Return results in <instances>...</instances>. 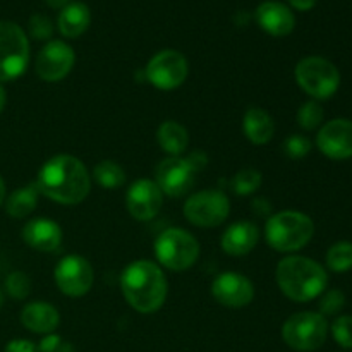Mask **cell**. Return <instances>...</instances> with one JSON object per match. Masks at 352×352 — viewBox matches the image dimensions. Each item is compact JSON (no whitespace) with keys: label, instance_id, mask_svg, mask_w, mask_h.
<instances>
[{"label":"cell","instance_id":"obj_41","mask_svg":"<svg viewBox=\"0 0 352 352\" xmlns=\"http://www.w3.org/2000/svg\"><path fill=\"white\" fill-rule=\"evenodd\" d=\"M2 305H3V294L2 291H0V308H2Z\"/></svg>","mask_w":352,"mask_h":352},{"label":"cell","instance_id":"obj_22","mask_svg":"<svg viewBox=\"0 0 352 352\" xmlns=\"http://www.w3.org/2000/svg\"><path fill=\"white\" fill-rule=\"evenodd\" d=\"M91 23V12L82 2H71L60 10L58 16V31L65 38H78L85 33Z\"/></svg>","mask_w":352,"mask_h":352},{"label":"cell","instance_id":"obj_6","mask_svg":"<svg viewBox=\"0 0 352 352\" xmlns=\"http://www.w3.org/2000/svg\"><path fill=\"white\" fill-rule=\"evenodd\" d=\"M329 336L325 316L313 311L294 313L282 325V340L298 352L318 351Z\"/></svg>","mask_w":352,"mask_h":352},{"label":"cell","instance_id":"obj_35","mask_svg":"<svg viewBox=\"0 0 352 352\" xmlns=\"http://www.w3.org/2000/svg\"><path fill=\"white\" fill-rule=\"evenodd\" d=\"M62 342H64V340H62L58 336H55V333H48V336H45L43 339L40 340V344H38V351L40 352H57V349L60 347Z\"/></svg>","mask_w":352,"mask_h":352},{"label":"cell","instance_id":"obj_40","mask_svg":"<svg viewBox=\"0 0 352 352\" xmlns=\"http://www.w3.org/2000/svg\"><path fill=\"white\" fill-rule=\"evenodd\" d=\"M3 201H6V184H3L2 177H0V206H2Z\"/></svg>","mask_w":352,"mask_h":352},{"label":"cell","instance_id":"obj_1","mask_svg":"<svg viewBox=\"0 0 352 352\" xmlns=\"http://www.w3.org/2000/svg\"><path fill=\"white\" fill-rule=\"evenodd\" d=\"M36 188L40 195L60 205H79L91 189V177L85 164L71 155L50 158L38 172Z\"/></svg>","mask_w":352,"mask_h":352},{"label":"cell","instance_id":"obj_8","mask_svg":"<svg viewBox=\"0 0 352 352\" xmlns=\"http://www.w3.org/2000/svg\"><path fill=\"white\" fill-rule=\"evenodd\" d=\"M157 260L172 272H184L196 263L199 244L192 234L184 229H167L155 243Z\"/></svg>","mask_w":352,"mask_h":352},{"label":"cell","instance_id":"obj_25","mask_svg":"<svg viewBox=\"0 0 352 352\" xmlns=\"http://www.w3.org/2000/svg\"><path fill=\"white\" fill-rule=\"evenodd\" d=\"M93 179L103 189H117L126 182V172L117 162L103 160L93 168Z\"/></svg>","mask_w":352,"mask_h":352},{"label":"cell","instance_id":"obj_16","mask_svg":"<svg viewBox=\"0 0 352 352\" xmlns=\"http://www.w3.org/2000/svg\"><path fill=\"white\" fill-rule=\"evenodd\" d=\"M212 294L217 302L227 308H244L254 298V285L237 272H223L213 280Z\"/></svg>","mask_w":352,"mask_h":352},{"label":"cell","instance_id":"obj_19","mask_svg":"<svg viewBox=\"0 0 352 352\" xmlns=\"http://www.w3.org/2000/svg\"><path fill=\"white\" fill-rule=\"evenodd\" d=\"M260 239L258 227L251 222H236L223 232L222 250L230 256H244L251 253Z\"/></svg>","mask_w":352,"mask_h":352},{"label":"cell","instance_id":"obj_34","mask_svg":"<svg viewBox=\"0 0 352 352\" xmlns=\"http://www.w3.org/2000/svg\"><path fill=\"white\" fill-rule=\"evenodd\" d=\"M3 352H40V351H38L36 344H33L31 340L14 339L7 344Z\"/></svg>","mask_w":352,"mask_h":352},{"label":"cell","instance_id":"obj_20","mask_svg":"<svg viewBox=\"0 0 352 352\" xmlns=\"http://www.w3.org/2000/svg\"><path fill=\"white\" fill-rule=\"evenodd\" d=\"M58 322H60V316H58L57 309L43 301L30 302L21 311V323L24 325V329L33 333H41V336L54 333V330L58 327Z\"/></svg>","mask_w":352,"mask_h":352},{"label":"cell","instance_id":"obj_32","mask_svg":"<svg viewBox=\"0 0 352 352\" xmlns=\"http://www.w3.org/2000/svg\"><path fill=\"white\" fill-rule=\"evenodd\" d=\"M311 151V141L301 134H291L284 141V153L292 160H301Z\"/></svg>","mask_w":352,"mask_h":352},{"label":"cell","instance_id":"obj_15","mask_svg":"<svg viewBox=\"0 0 352 352\" xmlns=\"http://www.w3.org/2000/svg\"><path fill=\"white\" fill-rule=\"evenodd\" d=\"M316 146L332 160L352 158V120L333 119L323 124L316 136Z\"/></svg>","mask_w":352,"mask_h":352},{"label":"cell","instance_id":"obj_29","mask_svg":"<svg viewBox=\"0 0 352 352\" xmlns=\"http://www.w3.org/2000/svg\"><path fill=\"white\" fill-rule=\"evenodd\" d=\"M6 291L16 301H23L31 292V280L24 272H12L6 278Z\"/></svg>","mask_w":352,"mask_h":352},{"label":"cell","instance_id":"obj_12","mask_svg":"<svg viewBox=\"0 0 352 352\" xmlns=\"http://www.w3.org/2000/svg\"><path fill=\"white\" fill-rule=\"evenodd\" d=\"M198 168L192 162L182 157H168L157 165L155 177L158 188L170 198H181L195 184V175Z\"/></svg>","mask_w":352,"mask_h":352},{"label":"cell","instance_id":"obj_10","mask_svg":"<svg viewBox=\"0 0 352 352\" xmlns=\"http://www.w3.org/2000/svg\"><path fill=\"white\" fill-rule=\"evenodd\" d=\"M189 74V64L177 50H162L146 65V79L158 89L170 91L179 88Z\"/></svg>","mask_w":352,"mask_h":352},{"label":"cell","instance_id":"obj_33","mask_svg":"<svg viewBox=\"0 0 352 352\" xmlns=\"http://www.w3.org/2000/svg\"><path fill=\"white\" fill-rule=\"evenodd\" d=\"M28 30H30L31 38L38 41L50 40L54 34V24H52L50 17L43 16V14H34L31 16L30 23H28Z\"/></svg>","mask_w":352,"mask_h":352},{"label":"cell","instance_id":"obj_9","mask_svg":"<svg viewBox=\"0 0 352 352\" xmlns=\"http://www.w3.org/2000/svg\"><path fill=\"white\" fill-rule=\"evenodd\" d=\"M230 213L229 198L219 189H206L189 196L184 205V217L189 223L212 229L226 222Z\"/></svg>","mask_w":352,"mask_h":352},{"label":"cell","instance_id":"obj_24","mask_svg":"<svg viewBox=\"0 0 352 352\" xmlns=\"http://www.w3.org/2000/svg\"><path fill=\"white\" fill-rule=\"evenodd\" d=\"M38 196H40V191H38L36 184L14 189L6 199L7 215H10L12 219H26L36 208Z\"/></svg>","mask_w":352,"mask_h":352},{"label":"cell","instance_id":"obj_23","mask_svg":"<svg viewBox=\"0 0 352 352\" xmlns=\"http://www.w3.org/2000/svg\"><path fill=\"white\" fill-rule=\"evenodd\" d=\"M157 140L168 157H181L189 146V134L184 126L175 120H167L157 131Z\"/></svg>","mask_w":352,"mask_h":352},{"label":"cell","instance_id":"obj_37","mask_svg":"<svg viewBox=\"0 0 352 352\" xmlns=\"http://www.w3.org/2000/svg\"><path fill=\"white\" fill-rule=\"evenodd\" d=\"M45 2H47L52 9H64L65 6L71 3V0H45Z\"/></svg>","mask_w":352,"mask_h":352},{"label":"cell","instance_id":"obj_28","mask_svg":"<svg viewBox=\"0 0 352 352\" xmlns=\"http://www.w3.org/2000/svg\"><path fill=\"white\" fill-rule=\"evenodd\" d=\"M323 122V109L316 100L302 103L298 110V124L305 131H315Z\"/></svg>","mask_w":352,"mask_h":352},{"label":"cell","instance_id":"obj_7","mask_svg":"<svg viewBox=\"0 0 352 352\" xmlns=\"http://www.w3.org/2000/svg\"><path fill=\"white\" fill-rule=\"evenodd\" d=\"M30 62V41L19 24L0 21V82L24 74Z\"/></svg>","mask_w":352,"mask_h":352},{"label":"cell","instance_id":"obj_39","mask_svg":"<svg viewBox=\"0 0 352 352\" xmlns=\"http://www.w3.org/2000/svg\"><path fill=\"white\" fill-rule=\"evenodd\" d=\"M57 352H74V347H72V344L69 342H62L60 347H58Z\"/></svg>","mask_w":352,"mask_h":352},{"label":"cell","instance_id":"obj_38","mask_svg":"<svg viewBox=\"0 0 352 352\" xmlns=\"http://www.w3.org/2000/svg\"><path fill=\"white\" fill-rule=\"evenodd\" d=\"M6 103H7V93L6 89H3V86L0 85V113H2L3 109H6Z\"/></svg>","mask_w":352,"mask_h":352},{"label":"cell","instance_id":"obj_30","mask_svg":"<svg viewBox=\"0 0 352 352\" xmlns=\"http://www.w3.org/2000/svg\"><path fill=\"white\" fill-rule=\"evenodd\" d=\"M346 306V296L339 289H332V291H327L325 294L320 298L318 308L320 315L322 316H337Z\"/></svg>","mask_w":352,"mask_h":352},{"label":"cell","instance_id":"obj_4","mask_svg":"<svg viewBox=\"0 0 352 352\" xmlns=\"http://www.w3.org/2000/svg\"><path fill=\"white\" fill-rule=\"evenodd\" d=\"M265 236L272 250L278 253H294L313 239L315 223L306 213L287 210L268 219Z\"/></svg>","mask_w":352,"mask_h":352},{"label":"cell","instance_id":"obj_21","mask_svg":"<svg viewBox=\"0 0 352 352\" xmlns=\"http://www.w3.org/2000/svg\"><path fill=\"white\" fill-rule=\"evenodd\" d=\"M243 131L253 144H267L275 133L274 119L267 110L260 107H250L244 113Z\"/></svg>","mask_w":352,"mask_h":352},{"label":"cell","instance_id":"obj_17","mask_svg":"<svg viewBox=\"0 0 352 352\" xmlns=\"http://www.w3.org/2000/svg\"><path fill=\"white\" fill-rule=\"evenodd\" d=\"M254 17L261 30L272 36H287L296 26V17L292 10L277 0H267L260 3Z\"/></svg>","mask_w":352,"mask_h":352},{"label":"cell","instance_id":"obj_26","mask_svg":"<svg viewBox=\"0 0 352 352\" xmlns=\"http://www.w3.org/2000/svg\"><path fill=\"white\" fill-rule=\"evenodd\" d=\"M327 267L336 274H346L352 270V243L339 241L327 251Z\"/></svg>","mask_w":352,"mask_h":352},{"label":"cell","instance_id":"obj_27","mask_svg":"<svg viewBox=\"0 0 352 352\" xmlns=\"http://www.w3.org/2000/svg\"><path fill=\"white\" fill-rule=\"evenodd\" d=\"M261 186V174L254 168H244L239 170L230 181V188L237 196H250L258 191Z\"/></svg>","mask_w":352,"mask_h":352},{"label":"cell","instance_id":"obj_5","mask_svg":"<svg viewBox=\"0 0 352 352\" xmlns=\"http://www.w3.org/2000/svg\"><path fill=\"white\" fill-rule=\"evenodd\" d=\"M296 82L313 100H329L340 86V72L323 57H306L296 65Z\"/></svg>","mask_w":352,"mask_h":352},{"label":"cell","instance_id":"obj_36","mask_svg":"<svg viewBox=\"0 0 352 352\" xmlns=\"http://www.w3.org/2000/svg\"><path fill=\"white\" fill-rule=\"evenodd\" d=\"M316 2H318V0H289V3H291V6L298 10L313 9V7L316 6Z\"/></svg>","mask_w":352,"mask_h":352},{"label":"cell","instance_id":"obj_11","mask_svg":"<svg viewBox=\"0 0 352 352\" xmlns=\"http://www.w3.org/2000/svg\"><path fill=\"white\" fill-rule=\"evenodd\" d=\"M95 274L86 258L69 254L55 267V284L62 294L69 298H81L93 287Z\"/></svg>","mask_w":352,"mask_h":352},{"label":"cell","instance_id":"obj_14","mask_svg":"<svg viewBox=\"0 0 352 352\" xmlns=\"http://www.w3.org/2000/svg\"><path fill=\"white\" fill-rule=\"evenodd\" d=\"M164 203V192L158 184L150 179H140L129 188L126 205L131 217L140 222H148L158 215Z\"/></svg>","mask_w":352,"mask_h":352},{"label":"cell","instance_id":"obj_2","mask_svg":"<svg viewBox=\"0 0 352 352\" xmlns=\"http://www.w3.org/2000/svg\"><path fill=\"white\" fill-rule=\"evenodd\" d=\"M120 291L131 308L150 315L158 311L167 299V278L153 261H134L120 275Z\"/></svg>","mask_w":352,"mask_h":352},{"label":"cell","instance_id":"obj_13","mask_svg":"<svg viewBox=\"0 0 352 352\" xmlns=\"http://www.w3.org/2000/svg\"><path fill=\"white\" fill-rule=\"evenodd\" d=\"M74 50L65 41L50 40L36 57V74L41 81H62L74 67Z\"/></svg>","mask_w":352,"mask_h":352},{"label":"cell","instance_id":"obj_18","mask_svg":"<svg viewBox=\"0 0 352 352\" xmlns=\"http://www.w3.org/2000/svg\"><path fill=\"white\" fill-rule=\"evenodd\" d=\"M23 239L31 250L52 253V251H57L62 244V230L54 220L40 217V219L30 220L24 226Z\"/></svg>","mask_w":352,"mask_h":352},{"label":"cell","instance_id":"obj_31","mask_svg":"<svg viewBox=\"0 0 352 352\" xmlns=\"http://www.w3.org/2000/svg\"><path fill=\"white\" fill-rule=\"evenodd\" d=\"M332 336L336 342L344 349H352V316L351 315H340L333 320Z\"/></svg>","mask_w":352,"mask_h":352},{"label":"cell","instance_id":"obj_3","mask_svg":"<svg viewBox=\"0 0 352 352\" xmlns=\"http://www.w3.org/2000/svg\"><path fill=\"white\" fill-rule=\"evenodd\" d=\"M275 278L285 298L294 302H309L320 298L329 284L327 270L306 256H287L277 265Z\"/></svg>","mask_w":352,"mask_h":352}]
</instances>
